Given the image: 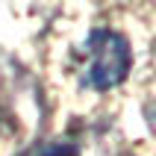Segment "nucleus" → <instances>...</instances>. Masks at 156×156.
Wrapping results in <instances>:
<instances>
[{
    "mask_svg": "<svg viewBox=\"0 0 156 156\" xmlns=\"http://www.w3.org/2000/svg\"><path fill=\"white\" fill-rule=\"evenodd\" d=\"M94 62H91V83L97 88H109L121 83L130 71V50L112 33H94Z\"/></svg>",
    "mask_w": 156,
    "mask_h": 156,
    "instance_id": "1",
    "label": "nucleus"
},
{
    "mask_svg": "<svg viewBox=\"0 0 156 156\" xmlns=\"http://www.w3.org/2000/svg\"><path fill=\"white\" fill-rule=\"evenodd\" d=\"M41 156H77V147H71V144H56V147L44 150Z\"/></svg>",
    "mask_w": 156,
    "mask_h": 156,
    "instance_id": "2",
    "label": "nucleus"
}]
</instances>
